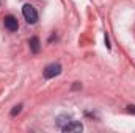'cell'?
Masks as SVG:
<instances>
[{
  "mask_svg": "<svg viewBox=\"0 0 135 133\" xmlns=\"http://www.w3.org/2000/svg\"><path fill=\"white\" fill-rule=\"evenodd\" d=\"M28 45H30V50L33 52V53H38L39 50H41V42H39V39L35 36L30 39V42H28Z\"/></svg>",
  "mask_w": 135,
  "mask_h": 133,
  "instance_id": "5",
  "label": "cell"
},
{
  "mask_svg": "<svg viewBox=\"0 0 135 133\" xmlns=\"http://www.w3.org/2000/svg\"><path fill=\"white\" fill-rule=\"evenodd\" d=\"M3 25H5V28L9 30V32H16V30L19 28V22H17V19H16L14 16H6V17L3 19Z\"/></svg>",
  "mask_w": 135,
  "mask_h": 133,
  "instance_id": "4",
  "label": "cell"
},
{
  "mask_svg": "<svg viewBox=\"0 0 135 133\" xmlns=\"http://www.w3.org/2000/svg\"><path fill=\"white\" fill-rule=\"evenodd\" d=\"M22 14H24V17H25V21L28 22V24H35L36 21H38V13H36V9H35L32 5H24V8H22Z\"/></svg>",
  "mask_w": 135,
  "mask_h": 133,
  "instance_id": "1",
  "label": "cell"
},
{
  "mask_svg": "<svg viewBox=\"0 0 135 133\" xmlns=\"http://www.w3.org/2000/svg\"><path fill=\"white\" fill-rule=\"evenodd\" d=\"M69 121H71V117H69V116H58V117H57V125L61 129V127H65V125H66Z\"/></svg>",
  "mask_w": 135,
  "mask_h": 133,
  "instance_id": "6",
  "label": "cell"
},
{
  "mask_svg": "<svg viewBox=\"0 0 135 133\" xmlns=\"http://www.w3.org/2000/svg\"><path fill=\"white\" fill-rule=\"evenodd\" d=\"M60 74H61V66L58 63H52V64L46 66V69H44V78H54Z\"/></svg>",
  "mask_w": 135,
  "mask_h": 133,
  "instance_id": "2",
  "label": "cell"
},
{
  "mask_svg": "<svg viewBox=\"0 0 135 133\" xmlns=\"http://www.w3.org/2000/svg\"><path fill=\"white\" fill-rule=\"evenodd\" d=\"M21 110H22V105H17V106H14V108L11 110V116H16V114H19V113H21Z\"/></svg>",
  "mask_w": 135,
  "mask_h": 133,
  "instance_id": "7",
  "label": "cell"
},
{
  "mask_svg": "<svg viewBox=\"0 0 135 133\" xmlns=\"http://www.w3.org/2000/svg\"><path fill=\"white\" fill-rule=\"evenodd\" d=\"M127 111H129V113H134V114H135V105H129V106H127Z\"/></svg>",
  "mask_w": 135,
  "mask_h": 133,
  "instance_id": "8",
  "label": "cell"
},
{
  "mask_svg": "<svg viewBox=\"0 0 135 133\" xmlns=\"http://www.w3.org/2000/svg\"><path fill=\"white\" fill-rule=\"evenodd\" d=\"M61 130L63 132H66V133H79V132H82L83 130V125L80 124V122H77V121H69L65 127H61Z\"/></svg>",
  "mask_w": 135,
  "mask_h": 133,
  "instance_id": "3",
  "label": "cell"
}]
</instances>
